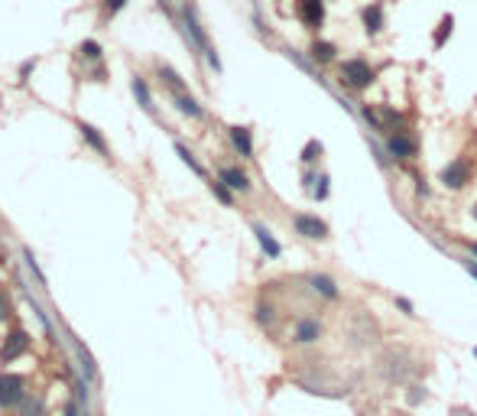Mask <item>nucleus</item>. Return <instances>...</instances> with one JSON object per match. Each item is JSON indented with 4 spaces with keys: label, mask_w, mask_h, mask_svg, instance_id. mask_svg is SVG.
Returning <instances> with one entry per match:
<instances>
[{
    "label": "nucleus",
    "mask_w": 477,
    "mask_h": 416,
    "mask_svg": "<svg viewBox=\"0 0 477 416\" xmlns=\"http://www.w3.org/2000/svg\"><path fill=\"white\" fill-rule=\"evenodd\" d=\"M312 195H315L318 202H321V199H328V176H325V172H318V186H315V189H312Z\"/></svg>",
    "instance_id": "30"
},
{
    "label": "nucleus",
    "mask_w": 477,
    "mask_h": 416,
    "mask_svg": "<svg viewBox=\"0 0 477 416\" xmlns=\"http://www.w3.org/2000/svg\"><path fill=\"white\" fill-rule=\"evenodd\" d=\"M257 322L260 325H273V306H257Z\"/></svg>",
    "instance_id": "31"
},
{
    "label": "nucleus",
    "mask_w": 477,
    "mask_h": 416,
    "mask_svg": "<svg viewBox=\"0 0 477 416\" xmlns=\"http://www.w3.org/2000/svg\"><path fill=\"white\" fill-rule=\"evenodd\" d=\"M471 215H474V221H477V205H471Z\"/></svg>",
    "instance_id": "39"
},
{
    "label": "nucleus",
    "mask_w": 477,
    "mask_h": 416,
    "mask_svg": "<svg viewBox=\"0 0 477 416\" xmlns=\"http://www.w3.org/2000/svg\"><path fill=\"white\" fill-rule=\"evenodd\" d=\"M305 283L312 286V293L321 296V299H328V303H338V299H341V290H338V283L328 274H312Z\"/></svg>",
    "instance_id": "13"
},
{
    "label": "nucleus",
    "mask_w": 477,
    "mask_h": 416,
    "mask_svg": "<svg viewBox=\"0 0 477 416\" xmlns=\"http://www.w3.org/2000/svg\"><path fill=\"white\" fill-rule=\"evenodd\" d=\"M406 400H409V407H419V403H425V400H429V394H425V387H422V384H412L409 394H406Z\"/></svg>",
    "instance_id": "27"
},
{
    "label": "nucleus",
    "mask_w": 477,
    "mask_h": 416,
    "mask_svg": "<svg viewBox=\"0 0 477 416\" xmlns=\"http://www.w3.org/2000/svg\"><path fill=\"white\" fill-rule=\"evenodd\" d=\"M208 186H211V192H215V199L221 202V205H227V208L234 205V189H227V186H225L221 179H211Z\"/></svg>",
    "instance_id": "23"
},
{
    "label": "nucleus",
    "mask_w": 477,
    "mask_h": 416,
    "mask_svg": "<svg viewBox=\"0 0 477 416\" xmlns=\"http://www.w3.org/2000/svg\"><path fill=\"white\" fill-rule=\"evenodd\" d=\"M227 140H231V147L237 150V156L253 160V137L247 127H227Z\"/></svg>",
    "instance_id": "15"
},
{
    "label": "nucleus",
    "mask_w": 477,
    "mask_h": 416,
    "mask_svg": "<svg viewBox=\"0 0 477 416\" xmlns=\"http://www.w3.org/2000/svg\"><path fill=\"white\" fill-rule=\"evenodd\" d=\"M361 23H364V33H367V36H377V33H384V27H386L384 3H380V0H370V3L361 10Z\"/></svg>",
    "instance_id": "9"
},
{
    "label": "nucleus",
    "mask_w": 477,
    "mask_h": 416,
    "mask_svg": "<svg viewBox=\"0 0 477 416\" xmlns=\"http://www.w3.org/2000/svg\"><path fill=\"white\" fill-rule=\"evenodd\" d=\"M253 235H257V244H260V251H263L266 257H270V260H276V257L282 254L280 241H276V237L270 235V228H266V225H260V221H253Z\"/></svg>",
    "instance_id": "16"
},
{
    "label": "nucleus",
    "mask_w": 477,
    "mask_h": 416,
    "mask_svg": "<svg viewBox=\"0 0 477 416\" xmlns=\"http://www.w3.org/2000/svg\"><path fill=\"white\" fill-rule=\"evenodd\" d=\"M448 416H474V410H471V407H451Z\"/></svg>",
    "instance_id": "36"
},
{
    "label": "nucleus",
    "mask_w": 477,
    "mask_h": 416,
    "mask_svg": "<svg viewBox=\"0 0 477 416\" xmlns=\"http://www.w3.org/2000/svg\"><path fill=\"white\" fill-rule=\"evenodd\" d=\"M68 341H72V351L78 355V368H82V378L88 380V384H94L98 380V364H94L91 351L82 345V339H75V335H68Z\"/></svg>",
    "instance_id": "14"
},
{
    "label": "nucleus",
    "mask_w": 477,
    "mask_h": 416,
    "mask_svg": "<svg viewBox=\"0 0 477 416\" xmlns=\"http://www.w3.org/2000/svg\"><path fill=\"white\" fill-rule=\"evenodd\" d=\"M218 179L225 182L227 189L241 192V195H247V192L253 189V186H250V176H247L241 166H221V170H218Z\"/></svg>",
    "instance_id": "12"
},
{
    "label": "nucleus",
    "mask_w": 477,
    "mask_h": 416,
    "mask_svg": "<svg viewBox=\"0 0 477 416\" xmlns=\"http://www.w3.org/2000/svg\"><path fill=\"white\" fill-rule=\"evenodd\" d=\"M296 17L302 20L305 29L325 27V0H296Z\"/></svg>",
    "instance_id": "6"
},
{
    "label": "nucleus",
    "mask_w": 477,
    "mask_h": 416,
    "mask_svg": "<svg viewBox=\"0 0 477 416\" xmlns=\"http://www.w3.org/2000/svg\"><path fill=\"white\" fill-rule=\"evenodd\" d=\"M474 355H477V348H474Z\"/></svg>",
    "instance_id": "40"
},
{
    "label": "nucleus",
    "mask_w": 477,
    "mask_h": 416,
    "mask_svg": "<svg viewBox=\"0 0 477 416\" xmlns=\"http://www.w3.org/2000/svg\"><path fill=\"white\" fill-rule=\"evenodd\" d=\"M33 66H36V62H33V59H29V62H23V68H20V75L26 78V75H29V72H33Z\"/></svg>",
    "instance_id": "37"
},
{
    "label": "nucleus",
    "mask_w": 477,
    "mask_h": 416,
    "mask_svg": "<svg viewBox=\"0 0 477 416\" xmlns=\"http://www.w3.org/2000/svg\"><path fill=\"white\" fill-rule=\"evenodd\" d=\"M172 104H176L179 111L186 114V117H192V121H205V107H202V104L195 101V98L188 95H172Z\"/></svg>",
    "instance_id": "17"
},
{
    "label": "nucleus",
    "mask_w": 477,
    "mask_h": 416,
    "mask_svg": "<svg viewBox=\"0 0 477 416\" xmlns=\"http://www.w3.org/2000/svg\"><path fill=\"white\" fill-rule=\"evenodd\" d=\"M130 88H133V95H137V101H140L143 111L156 114V104H153V95H150V88H146V82H143V75H133Z\"/></svg>",
    "instance_id": "20"
},
{
    "label": "nucleus",
    "mask_w": 477,
    "mask_h": 416,
    "mask_svg": "<svg viewBox=\"0 0 477 416\" xmlns=\"http://www.w3.org/2000/svg\"><path fill=\"white\" fill-rule=\"evenodd\" d=\"M461 267H464V270H468V274L477 280V260H474V257H461Z\"/></svg>",
    "instance_id": "35"
},
{
    "label": "nucleus",
    "mask_w": 477,
    "mask_h": 416,
    "mask_svg": "<svg viewBox=\"0 0 477 416\" xmlns=\"http://www.w3.org/2000/svg\"><path fill=\"white\" fill-rule=\"evenodd\" d=\"M321 335H325V325H321V319H315V315L299 319L296 329H292V341H296V345H315Z\"/></svg>",
    "instance_id": "7"
},
{
    "label": "nucleus",
    "mask_w": 477,
    "mask_h": 416,
    "mask_svg": "<svg viewBox=\"0 0 477 416\" xmlns=\"http://www.w3.org/2000/svg\"><path fill=\"white\" fill-rule=\"evenodd\" d=\"M416 150H419V147H416V140H412L406 131H396L386 137V153H390L393 160H412Z\"/></svg>",
    "instance_id": "8"
},
{
    "label": "nucleus",
    "mask_w": 477,
    "mask_h": 416,
    "mask_svg": "<svg viewBox=\"0 0 477 416\" xmlns=\"http://www.w3.org/2000/svg\"><path fill=\"white\" fill-rule=\"evenodd\" d=\"M318 160H321V143L309 140L305 143V150H302V163H305V166H315Z\"/></svg>",
    "instance_id": "26"
},
{
    "label": "nucleus",
    "mask_w": 477,
    "mask_h": 416,
    "mask_svg": "<svg viewBox=\"0 0 477 416\" xmlns=\"http://www.w3.org/2000/svg\"><path fill=\"white\" fill-rule=\"evenodd\" d=\"M393 303H396V306H400V309H402V315H409V319H412V315H416V306H412L409 299H406V296H396Z\"/></svg>",
    "instance_id": "32"
},
{
    "label": "nucleus",
    "mask_w": 477,
    "mask_h": 416,
    "mask_svg": "<svg viewBox=\"0 0 477 416\" xmlns=\"http://www.w3.org/2000/svg\"><path fill=\"white\" fill-rule=\"evenodd\" d=\"M471 176H474V166H471V160L468 156H455V160L448 163V166H445V170H441V186H445V189H464V186H468L471 182Z\"/></svg>",
    "instance_id": "3"
},
{
    "label": "nucleus",
    "mask_w": 477,
    "mask_h": 416,
    "mask_svg": "<svg viewBox=\"0 0 477 416\" xmlns=\"http://www.w3.org/2000/svg\"><path fill=\"white\" fill-rule=\"evenodd\" d=\"M23 397H26V378L3 371V374H0V407L17 410L20 403H23Z\"/></svg>",
    "instance_id": "2"
},
{
    "label": "nucleus",
    "mask_w": 477,
    "mask_h": 416,
    "mask_svg": "<svg viewBox=\"0 0 477 416\" xmlns=\"http://www.w3.org/2000/svg\"><path fill=\"white\" fill-rule=\"evenodd\" d=\"M451 27H455V17H441L439 20V29H435V39H432V43H435V46H441V43H445V39L451 36Z\"/></svg>",
    "instance_id": "25"
},
{
    "label": "nucleus",
    "mask_w": 477,
    "mask_h": 416,
    "mask_svg": "<svg viewBox=\"0 0 477 416\" xmlns=\"http://www.w3.org/2000/svg\"><path fill=\"white\" fill-rule=\"evenodd\" d=\"M10 312H13V309H10V299H7V293H3V290H0V322L7 319Z\"/></svg>",
    "instance_id": "34"
},
{
    "label": "nucleus",
    "mask_w": 477,
    "mask_h": 416,
    "mask_svg": "<svg viewBox=\"0 0 477 416\" xmlns=\"http://www.w3.org/2000/svg\"><path fill=\"white\" fill-rule=\"evenodd\" d=\"M123 3H127V0H101V13L111 20L117 10H123Z\"/></svg>",
    "instance_id": "29"
},
{
    "label": "nucleus",
    "mask_w": 477,
    "mask_h": 416,
    "mask_svg": "<svg viewBox=\"0 0 477 416\" xmlns=\"http://www.w3.org/2000/svg\"><path fill=\"white\" fill-rule=\"evenodd\" d=\"M156 72H159V78H162V85L172 91V95H186L188 88H186V82H182V75H179L176 68H169V66H156Z\"/></svg>",
    "instance_id": "19"
},
{
    "label": "nucleus",
    "mask_w": 477,
    "mask_h": 416,
    "mask_svg": "<svg viewBox=\"0 0 477 416\" xmlns=\"http://www.w3.org/2000/svg\"><path fill=\"white\" fill-rule=\"evenodd\" d=\"M23 257H26V267H29V270H33V276H36L39 283H46V276H43V270H39L36 257H33V251H29V247H23Z\"/></svg>",
    "instance_id": "28"
},
{
    "label": "nucleus",
    "mask_w": 477,
    "mask_h": 416,
    "mask_svg": "<svg viewBox=\"0 0 477 416\" xmlns=\"http://www.w3.org/2000/svg\"><path fill=\"white\" fill-rule=\"evenodd\" d=\"M309 52H312V62H318V66H328V62H335L338 59L335 43H325V39H315Z\"/></svg>",
    "instance_id": "18"
},
{
    "label": "nucleus",
    "mask_w": 477,
    "mask_h": 416,
    "mask_svg": "<svg viewBox=\"0 0 477 416\" xmlns=\"http://www.w3.org/2000/svg\"><path fill=\"white\" fill-rule=\"evenodd\" d=\"M62 416H82V403H78V400L72 397V400L66 403V407H62Z\"/></svg>",
    "instance_id": "33"
},
{
    "label": "nucleus",
    "mask_w": 477,
    "mask_h": 416,
    "mask_svg": "<svg viewBox=\"0 0 477 416\" xmlns=\"http://www.w3.org/2000/svg\"><path fill=\"white\" fill-rule=\"evenodd\" d=\"M82 56L88 59V62H101V56H104V49H101V43H94V39H84L82 46Z\"/></svg>",
    "instance_id": "24"
},
{
    "label": "nucleus",
    "mask_w": 477,
    "mask_h": 416,
    "mask_svg": "<svg viewBox=\"0 0 477 416\" xmlns=\"http://www.w3.org/2000/svg\"><path fill=\"white\" fill-rule=\"evenodd\" d=\"M26 351H29L26 329H10L7 339H3V345H0V361H3V364H10V361H17L20 355H26Z\"/></svg>",
    "instance_id": "5"
},
{
    "label": "nucleus",
    "mask_w": 477,
    "mask_h": 416,
    "mask_svg": "<svg viewBox=\"0 0 477 416\" xmlns=\"http://www.w3.org/2000/svg\"><path fill=\"white\" fill-rule=\"evenodd\" d=\"M468 251H471V257H474V260H477V241H471V244H468Z\"/></svg>",
    "instance_id": "38"
},
{
    "label": "nucleus",
    "mask_w": 477,
    "mask_h": 416,
    "mask_svg": "<svg viewBox=\"0 0 477 416\" xmlns=\"http://www.w3.org/2000/svg\"><path fill=\"white\" fill-rule=\"evenodd\" d=\"M182 20H186V33L192 36V43H195L202 52H208L211 49V43H208V33L202 29V23H198V17H195V7L186 0V7H182Z\"/></svg>",
    "instance_id": "10"
},
{
    "label": "nucleus",
    "mask_w": 477,
    "mask_h": 416,
    "mask_svg": "<svg viewBox=\"0 0 477 416\" xmlns=\"http://www.w3.org/2000/svg\"><path fill=\"white\" fill-rule=\"evenodd\" d=\"M46 400H43V397H29V394H26V397H23V403H20V407H17V413L20 416H46Z\"/></svg>",
    "instance_id": "21"
},
{
    "label": "nucleus",
    "mask_w": 477,
    "mask_h": 416,
    "mask_svg": "<svg viewBox=\"0 0 477 416\" xmlns=\"http://www.w3.org/2000/svg\"><path fill=\"white\" fill-rule=\"evenodd\" d=\"M176 153H179V156H182V163H186L188 170L195 172V176H202V179H205V176H208V172H205V166H202V163L195 160V153L188 150V147H186V143H182V140H176Z\"/></svg>",
    "instance_id": "22"
},
{
    "label": "nucleus",
    "mask_w": 477,
    "mask_h": 416,
    "mask_svg": "<svg viewBox=\"0 0 477 416\" xmlns=\"http://www.w3.org/2000/svg\"><path fill=\"white\" fill-rule=\"evenodd\" d=\"M338 82L351 91H364L377 82V68L367 62V59H344L338 66Z\"/></svg>",
    "instance_id": "1"
},
{
    "label": "nucleus",
    "mask_w": 477,
    "mask_h": 416,
    "mask_svg": "<svg viewBox=\"0 0 477 416\" xmlns=\"http://www.w3.org/2000/svg\"><path fill=\"white\" fill-rule=\"evenodd\" d=\"M78 133H82V140L91 147L98 156H104V160H111V147H107V140H104V133L98 131V127H91L88 121H75Z\"/></svg>",
    "instance_id": "11"
},
{
    "label": "nucleus",
    "mask_w": 477,
    "mask_h": 416,
    "mask_svg": "<svg viewBox=\"0 0 477 416\" xmlns=\"http://www.w3.org/2000/svg\"><path fill=\"white\" fill-rule=\"evenodd\" d=\"M292 228H296V235L309 237V241H328V225L318 215H309V211H296Z\"/></svg>",
    "instance_id": "4"
}]
</instances>
